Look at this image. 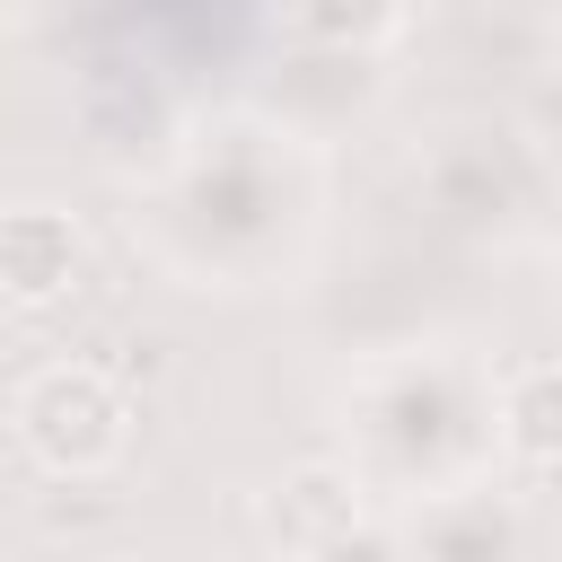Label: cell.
I'll use <instances>...</instances> for the list:
<instances>
[{
	"instance_id": "cell-6",
	"label": "cell",
	"mask_w": 562,
	"mask_h": 562,
	"mask_svg": "<svg viewBox=\"0 0 562 562\" xmlns=\"http://www.w3.org/2000/svg\"><path fill=\"white\" fill-rule=\"evenodd\" d=\"M79 272H88V246L61 211H44V202L0 211V307H26V316L61 307L79 290Z\"/></svg>"
},
{
	"instance_id": "cell-4",
	"label": "cell",
	"mask_w": 562,
	"mask_h": 562,
	"mask_svg": "<svg viewBox=\"0 0 562 562\" xmlns=\"http://www.w3.org/2000/svg\"><path fill=\"white\" fill-rule=\"evenodd\" d=\"M9 422H18L26 457H44L53 474H105V465L123 457V439H132L123 386H114L105 369H88V360L35 369V378L18 386V404H9Z\"/></svg>"
},
{
	"instance_id": "cell-5",
	"label": "cell",
	"mask_w": 562,
	"mask_h": 562,
	"mask_svg": "<svg viewBox=\"0 0 562 562\" xmlns=\"http://www.w3.org/2000/svg\"><path fill=\"white\" fill-rule=\"evenodd\" d=\"M404 562H527V501L509 483H465L422 509H395Z\"/></svg>"
},
{
	"instance_id": "cell-3",
	"label": "cell",
	"mask_w": 562,
	"mask_h": 562,
	"mask_svg": "<svg viewBox=\"0 0 562 562\" xmlns=\"http://www.w3.org/2000/svg\"><path fill=\"white\" fill-rule=\"evenodd\" d=\"M422 193L439 202V220H457L474 237H509L544 202V149H536V132H518L501 114L448 123L422 149Z\"/></svg>"
},
{
	"instance_id": "cell-7",
	"label": "cell",
	"mask_w": 562,
	"mask_h": 562,
	"mask_svg": "<svg viewBox=\"0 0 562 562\" xmlns=\"http://www.w3.org/2000/svg\"><path fill=\"white\" fill-rule=\"evenodd\" d=\"M281 562H404V536H395V509L351 501L342 518H325L316 536H299Z\"/></svg>"
},
{
	"instance_id": "cell-1",
	"label": "cell",
	"mask_w": 562,
	"mask_h": 562,
	"mask_svg": "<svg viewBox=\"0 0 562 562\" xmlns=\"http://www.w3.org/2000/svg\"><path fill=\"white\" fill-rule=\"evenodd\" d=\"M325 211L316 149L255 105L184 123L167 167L140 184V246L193 290H255L299 272Z\"/></svg>"
},
{
	"instance_id": "cell-2",
	"label": "cell",
	"mask_w": 562,
	"mask_h": 562,
	"mask_svg": "<svg viewBox=\"0 0 562 562\" xmlns=\"http://www.w3.org/2000/svg\"><path fill=\"white\" fill-rule=\"evenodd\" d=\"M334 465L378 509H422L439 492L492 483V369L457 342L378 351L334 395Z\"/></svg>"
}]
</instances>
